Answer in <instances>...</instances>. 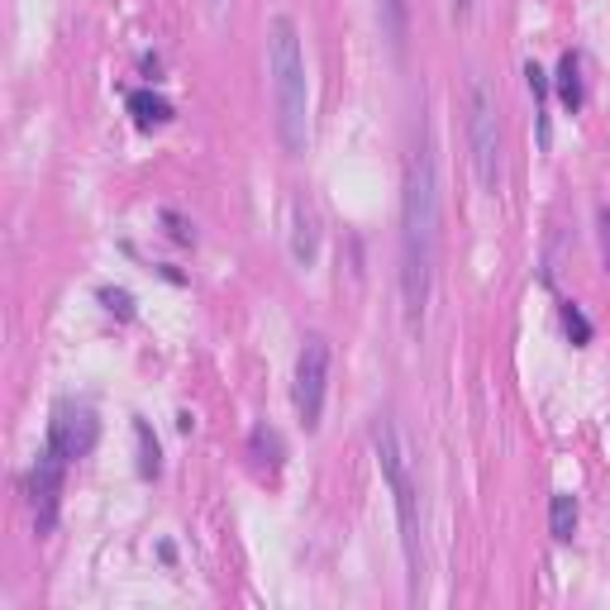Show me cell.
Returning <instances> with one entry per match:
<instances>
[{"instance_id":"1","label":"cell","mask_w":610,"mask_h":610,"mask_svg":"<svg viewBox=\"0 0 610 610\" xmlns=\"http://www.w3.org/2000/svg\"><path fill=\"white\" fill-rule=\"evenodd\" d=\"M439 167L429 124L420 120L415 143L406 153V182H400V305L410 325H425L429 292H435V263H439Z\"/></svg>"},{"instance_id":"2","label":"cell","mask_w":610,"mask_h":610,"mask_svg":"<svg viewBox=\"0 0 610 610\" xmlns=\"http://www.w3.org/2000/svg\"><path fill=\"white\" fill-rule=\"evenodd\" d=\"M267 77H272V110H277L282 149L301 157L311 143V77H305V48L292 14L267 24Z\"/></svg>"},{"instance_id":"3","label":"cell","mask_w":610,"mask_h":610,"mask_svg":"<svg viewBox=\"0 0 610 610\" xmlns=\"http://www.w3.org/2000/svg\"><path fill=\"white\" fill-rule=\"evenodd\" d=\"M373 454L392 487L396 520H400V549H406V568H410V587H415L420 582V487H415V468H410V444L400 435L392 410L373 420Z\"/></svg>"},{"instance_id":"4","label":"cell","mask_w":610,"mask_h":610,"mask_svg":"<svg viewBox=\"0 0 610 610\" xmlns=\"http://www.w3.org/2000/svg\"><path fill=\"white\" fill-rule=\"evenodd\" d=\"M468 149H472V167L487 196L501 191V115H496V91L487 87V77L468 82Z\"/></svg>"},{"instance_id":"5","label":"cell","mask_w":610,"mask_h":610,"mask_svg":"<svg viewBox=\"0 0 610 610\" xmlns=\"http://www.w3.org/2000/svg\"><path fill=\"white\" fill-rule=\"evenodd\" d=\"M325 392H329V344L325 334H305V344L296 353V382H292V400L305 429H319Z\"/></svg>"},{"instance_id":"6","label":"cell","mask_w":610,"mask_h":610,"mask_svg":"<svg viewBox=\"0 0 610 610\" xmlns=\"http://www.w3.org/2000/svg\"><path fill=\"white\" fill-rule=\"evenodd\" d=\"M95 435H101V425H95L91 406H72V400H62L53 410V425H48V448H58L68 462L87 458L95 448Z\"/></svg>"},{"instance_id":"7","label":"cell","mask_w":610,"mask_h":610,"mask_svg":"<svg viewBox=\"0 0 610 610\" xmlns=\"http://www.w3.org/2000/svg\"><path fill=\"white\" fill-rule=\"evenodd\" d=\"M62 477H68V458L58 454V448L43 444V454L34 462V472H29V501H34V525L39 535L58 525V496H62Z\"/></svg>"},{"instance_id":"8","label":"cell","mask_w":610,"mask_h":610,"mask_svg":"<svg viewBox=\"0 0 610 610\" xmlns=\"http://www.w3.org/2000/svg\"><path fill=\"white\" fill-rule=\"evenodd\" d=\"M315 253H319V215H315L311 201L296 196L292 201V258L315 263Z\"/></svg>"},{"instance_id":"9","label":"cell","mask_w":610,"mask_h":610,"mask_svg":"<svg viewBox=\"0 0 610 610\" xmlns=\"http://www.w3.org/2000/svg\"><path fill=\"white\" fill-rule=\"evenodd\" d=\"M558 101H563V110L568 115H577V110H582V101H587V87H582V58L577 53H563L558 58Z\"/></svg>"},{"instance_id":"10","label":"cell","mask_w":610,"mask_h":610,"mask_svg":"<svg viewBox=\"0 0 610 610\" xmlns=\"http://www.w3.org/2000/svg\"><path fill=\"white\" fill-rule=\"evenodd\" d=\"M382 34H387V43H392L396 58L406 53V39H410V0H382Z\"/></svg>"},{"instance_id":"11","label":"cell","mask_w":610,"mask_h":610,"mask_svg":"<svg viewBox=\"0 0 610 610\" xmlns=\"http://www.w3.org/2000/svg\"><path fill=\"white\" fill-rule=\"evenodd\" d=\"M130 110L139 124H167L172 120V101L157 91H130Z\"/></svg>"},{"instance_id":"12","label":"cell","mask_w":610,"mask_h":610,"mask_svg":"<svg viewBox=\"0 0 610 610\" xmlns=\"http://www.w3.org/2000/svg\"><path fill=\"white\" fill-rule=\"evenodd\" d=\"M134 439H139V477H157L163 472V448H157V435L149 429V420H134Z\"/></svg>"},{"instance_id":"13","label":"cell","mask_w":610,"mask_h":610,"mask_svg":"<svg viewBox=\"0 0 610 610\" xmlns=\"http://www.w3.org/2000/svg\"><path fill=\"white\" fill-rule=\"evenodd\" d=\"M549 529H553L558 543L572 539V529H577V496L572 491H558L553 501H549Z\"/></svg>"},{"instance_id":"14","label":"cell","mask_w":610,"mask_h":610,"mask_svg":"<svg viewBox=\"0 0 610 610\" xmlns=\"http://www.w3.org/2000/svg\"><path fill=\"white\" fill-rule=\"evenodd\" d=\"M525 82H529V95H535V115H539V143H549V115H543V105H549V72H543L539 62H525Z\"/></svg>"},{"instance_id":"15","label":"cell","mask_w":610,"mask_h":610,"mask_svg":"<svg viewBox=\"0 0 610 610\" xmlns=\"http://www.w3.org/2000/svg\"><path fill=\"white\" fill-rule=\"evenodd\" d=\"M248 454H253V462H267V468H277L282 462V439H277V429H267V425H258L248 435Z\"/></svg>"},{"instance_id":"16","label":"cell","mask_w":610,"mask_h":610,"mask_svg":"<svg viewBox=\"0 0 610 610\" xmlns=\"http://www.w3.org/2000/svg\"><path fill=\"white\" fill-rule=\"evenodd\" d=\"M563 329H568V339H572L577 348L591 344V319H587L582 311H577L572 301H563Z\"/></svg>"},{"instance_id":"17","label":"cell","mask_w":610,"mask_h":610,"mask_svg":"<svg viewBox=\"0 0 610 610\" xmlns=\"http://www.w3.org/2000/svg\"><path fill=\"white\" fill-rule=\"evenodd\" d=\"M163 224H167V234L176 238V244H191V238H196V230H191V224L176 215V211H163Z\"/></svg>"},{"instance_id":"18","label":"cell","mask_w":610,"mask_h":610,"mask_svg":"<svg viewBox=\"0 0 610 610\" xmlns=\"http://www.w3.org/2000/svg\"><path fill=\"white\" fill-rule=\"evenodd\" d=\"M101 301H105V311H115V315H134V301H130V292H115V286H105Z\"/></svg>"},{"instance_id":"19","label":"cell","mask_w":610,"mask_h":610,"mask_svg":"<svg viewBox=\"0 0 610 610\" xmlns=\"http://www.w3.org/2000/svg\"><path fill=\"white\" fill-rule=\"evenodd\" d=\"M597 224H601V263L610 272V205H601V211H597Z\"/></svg>"},{"instance_id":"20","label":"cell","mask_w":610,"mask_h":610,"mask_svg":"<svg viewBox=\"0 0 610 610\" xmlns=\"http://www.w3.org/2000/svg\"><path fill=\"white\" fill-rule=\"evenodd\" d=\"M472 10V0H454V14H468Z\"/></svg>"}]
</instances>
